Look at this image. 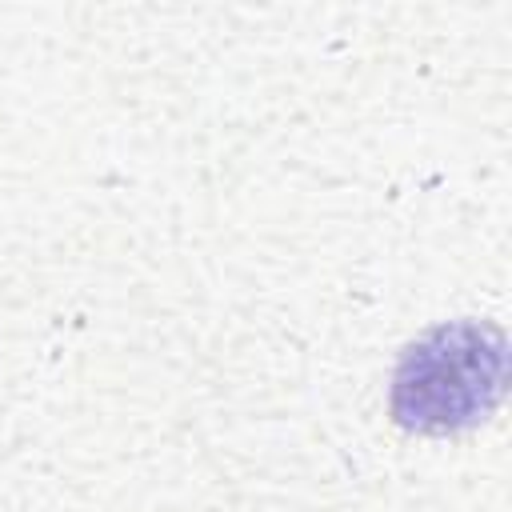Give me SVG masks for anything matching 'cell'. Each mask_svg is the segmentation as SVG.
I'll list each match as a JSON object with an SVG mask.
<instances>
[{"label":"cell","mask_w":512,"mask_h":512,"mask_svg":"<svg viewBox=\"0 0 512 512\" xmlns=\"http://www.w3.org/2000/svg\"><path fill=\"white\" fill-rule=\"evenodd\" d=\"M504 392V336L484 324H444L416 340L392 380V412L416 432H456L484 420Z\"/></svg>","instance_id":"cell-1"}]
</instances>
